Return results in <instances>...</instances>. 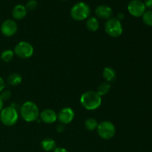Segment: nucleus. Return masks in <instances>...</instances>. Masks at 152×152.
I'll return each mask as SVG.
<instances>
[{"instance_id":"12","label":"nucleus","mask_w":152,"mask_h":152,"mask_svg":"<svg viewBox=\"0 0 152 152\" xmlns=\"http://www.w3.org/2000/svg\"><path fill=\"white\" fill-rule=\"evenodd\" d=\"M96 15L99 18L102 19H111L113 15V10L111 7L105 4H101L96 8L95 10Z\"/></svg>"},{"instance_id":"16","label":"nucleus","mask_w":152,"mask_h":152,"mask_svg":"<svg viewBox=\"0 0 152 152\" xmlns=\"http://www.w3.org/2000/svg\"><path fill=\"white\" fill-rule=\"evenodd\" d=\"M99 21L96 18L92 17L88 18L86 21V28H88V30L91 32H95V31H97L99 29Z\"/></svg>"},{"instance_id":"28","label":"nucleus","mask_w":152,"mask_h":152,"mask_svg":"<svg viewBox=\"0 0 152 152\" xmlns=\"http://www.w3.org/2000/svg\"><path fill=\"white\" fill-rule=\"evenodd\" d=\"M124 17H125V15L123 14V13H119L117 16V19H118V20H120V22H121V20H123V19H124Z\"/></svg>"},{"instance_id":"3","label":"nucleus","mask_w":152,"mask_h":152,"mask_svg":"<svg viewBox=\"0 0 152 152\" xmlns=\"http://www.w3.org/2000/svg\"><path fill=\"white\" fill-rule=\"evenodd\" d=\"M19 120V114L16 108L13 106L3 108L0 112V120L6 126H13Z\"/></svg>"},{"instance_id":"8","label":"nucleus","mask_w":152,"mask_h":152,"mask_svg":"<svg viewBox=\"0 0 152 152\" xmlns=\"http://www.w3.org/2000/svg\"><path fill=\"white\" fill-rule=\"evenodd\" d=\"M128 10L131 15L135 17L142 16L145 11V4L140 0H132L128 5Z\"/></svg>"},{"instance_id":"23","label":"nucleus","mask_w":152,"mask_h":152,"mask_svg":"<svg viewBox=\"0 0 152 152\" xmlns=\"http://www.w3.org/2000/svg\"><path fill=\"white\" fill-rule=\"evenodd\" d=\"M10 96H11V92L8 90L2 91L1 92V95H0V98L2 99L3 102L8 100L10 98Z\"/></svg>"},{"instance_id":"21","label":"nucleus","mask_w":152,"mask_h":152,"mask_svg":"<svg viewBox=\"0 0 152 152\" xmlns=\"http://www.w3.org/2000/svg\"><path fill=\"white\" fill-rule=\"evenodd\" d=\"M143 22L148 26H152V10H147L142 14Z\"/></svg>"},{"instance_id":"5","label":"nucleus","mask_w":152,"mask_h":152,"mask_svg":"<svg viewBox=\"0 0 152 152\" xmlns=\"http://www.w3.org/2000/svg\"><path fill=\"white\" fill-rule=\"evenodd\" d=\"M105 29L108 35L114 38L120 37L123 31L121 22L117 18H111L108 19L105 25Z\"/></svg>"},{"instance_id":"18","label":"nucleus","mask_w":152,"mask_h":152,"mask_svg":"<svg viewBox=\"0 0 152 152\" xmlns=\"http://www.w3.org/2000/svg\"><path fill=\"white\" fill-rule=\"evenodd\" d=\"M98 125H99V123H97L96 120H95L94 118H92V117L88 118L84 123L85 128L86 129V130L89 131V132H93V131L96 130Z\"/></svg>"},{"instance_id":"26","label":"nucleus","mask_w":152,"mask_h":152,"mask_svg":"<svg viewBox=\"0 0 152 152\" xmlns=\"http://www.w3.org/2000/svg\"><path fill=\"white\" fill-rule=\"evenodd\" d=\"M144 4H145V7H147V8H152V0H145Z\"/></svg>"},{"instance_id":"25","label":"nucleus","mask_w":152,"mask_h":152,"mask_svg":"<svg viewBox=\"0 0 152 152\" xmlns=\"http://www.w3.org/2000/svg\"><path fill=\"white\" fill-rule=\"evenodd\" d=\"M4 87H5V83H4V80L0 77V93L4 90Z\"/></svg>"},{"instance_id":"6","label":"nucleus","mask_w":152,"mask_h":152,"mask_svg":"<svg viewBox=\"0 0 152 152\" xmlns=\"http://www.w3.org/2000/svg\"><path fill=\"white\" fill-rule=\"evenodd\" d=\"M99 136L103 140H110L116 134V128L113 123L110 121H102L98 125L96 129Z\"/></svg>"},{"instance_id":"2","label":"nucleus","mask_w":152,"mask_h":152,"mask_svg":"<svg viewBox=\"0 0 152 152\" xmlns=\"http://www.w3.org/2000/svg\"><path fill=\"white\" fill-rule=\"evenodd\" d=\"M39 109L37 104L32 101L24 102L20 109L21 117L28 123L35 122L39 118Z\"/></svg>"},{"instance_id":"7","label":"nucleus","mask_w":152,"mask_h":152,"mask_svg":"<svg viewBox=\"0 0 152 152\" xmlns=\"http://www.w3.org/2000/svg\"><path fill=\"white\" fill-rule=\"evenodd\" d=\"M13 52H14V54H16L18 57L25 59L33 56L34 50L31 44H30L28 42L22 41L15 46Z\"/></svg>"},{"instance_id":"10","label":"nucleus","mask_w":152,"mask_h":152,"mask_svg":"<svg viewBox=\"0 0 152 152\" xmlns=\"http://www.w3.org/2000/svg\"><path fill=\"white\" fill-rule=\"evenodd\" d=\"M18 30L17 24L11 19H7L1 25V32L4 36L7 37L15 35Z\"/></svg>"},{"instance_id":"27","label":"nucleus","mask_w":152,"mask_h":152,"mask_svg":"<svg viewBox=\"0 0 152 152\" xmlns=\"http://www.w3.org/2000/svg\"><path fill=\"white\" fill-rule=\"evenodd\" d=\"M53 152H68V150L65 149V148L59 147V148H55V149L53 150Z\"/></svg>"},{"instance_id":"11","label":"nucleus","mask_w":152,"mask_h":152,"mask_svg":"<svg viewBox=\"0 0 152 152\" xmlns=\"http://www.w3.org/2000/svg\"><path fill=\"white\" fill-rule=\"evenodd\" d=\"M40 120L46 124H52L57 120V114L53 110L47 108L39 114Z\"/></svg>"},{"instance_id":"15","label":"nucleus","mask_w":152,"mask_h":152,"mask_svg":"<svg viewBox=\"0 0 152 152\" xmlns=\"http://www.w3.org/2000/svg\"><path fill=\"white\" fill-rule=\"evenodd\" d=\"M41 145L45 151H53L56 148V142L51 138H45L42 141Z\"/></svg>"},{"instance_id":"1","label":"nucleus","mask_w":152,"mask_h":152,"mask_svg":"<svg viewBox=\"0 0 152 152\" xmlns=\"http://www.w3.org/2000/svg\"><path fill=\"white\" fill-rule=\"evenodd\" d=\"M80 103L86 110L94 111L100 107L102 104V96H99L96 91H88L82 94Z\"/></svg>"},{"instance_id":"9","label":"nucleus","mask_w":152,"mask_h":152,"mask_svg":"<svg viewBox=\"0 0 152 152\" xmlns=\"http://www.w3.org/2000/svg\"><path fill=\"white\" fill-rule=\"evenodd\" d=\"M74 116L75 114L74 110L69 107H65L59 111V114H57V120L61 124L67 125L73 121Z\"/></svg>"},{"instance_id":"22","label":"nucleus","mask_w":152,"mask_h":152,"mask_svg":"<svg viewBox=\"0 0 152 152\" xmlns=\"http://www.w3.org/2000/svg\"><path fill=\"white\" fill-rule=\"evenodd\" d=\"M37 1L36 0H30L27 2L25 7L28 10H34L37 8Z\"/></svg>"},{"instance_id":"14","label":"nucleus","mask_w":152,"mask_h":152,"mask_svg":"<svg viewBox=\"0 0 152 152\" xmlns=\"http://www.w3.org/2000/svg\"><path fill=\"white\" fill-rule=\"evenodd\" d=\"M102 76L107 83H113L117 79V72L111 67H105L102 71Z\"/></svg>"},{"instance_id":"24","label":"nucleus","mask_w":152,"mask_h":152,"mask_svg":"<svg viewBox=\"0 0 152 152\" xmlns=\"http://www.w3.org/2000/svg\"><path fill=\"white\" fill-rule=\"evenodd\" d=\"M64 131H65V125L60 123L58 126H56V132H59V133H62Z\"/></svg>"},{"instance_id":"13","label":"nucleus","mask_w":152,"mask_h":152,"mask_svg":"<svg viewBox=\"0 0 152 152\" xmlns=\"http://www.w3.org/2000/svg\"><path fill=\"white\" fill-rule=\"evenodd\" d=\"M28 10L26 9L25 6L22 5V4H17L13 7L12 10V16L15 19L20 20V19H24L27 15Z\"/></svg>"},{"instance_id":"19","label":"nucleus","mask_w":152,"mask_h":152,"mask_svg":"<svg viewBox=\"0 0 152 152\" xmlns=\"http://www.w3.org/2000/svg\"><path fill=\"white\" fill-rule=\"evenodd\" d=\"M110 89H111V84L107 82H104L98 86L96 92L99 96H102L104 95H106L110 91Z\"/></svg>"},{"instance_id":"29","label":"nucleus","mask_w":152,"mask_h":152,"mask_svg":"<svg viewBox=\"0 0 152 152\" xmlns=\"http://www.w3.org/2000/svg\"><path fill=\"white\" fill-rule=\"evenodd\" d=\"M3 105H4V102H3L2 99L0 98V112H1V110L3 109Z\"/></svg>"},{"instance_id":"17","label":"nucleus","mask_w":152,"mask_h":152,"mask_svg":"<svg viewBox=\"0 0 152 152\" xmlns=\"http://www.w3.org/2000/svg\"><path fill=\"white\" fill-rule=\"evenodd\" d=\"M22 77L20 74L17 73H13L8 76L7 79V82L10 86H17L22 83Z\"/></svg>"},{"instance_id":"4","label":"nucleus","mask_w":152,"mask_h":152,"mask_svg":"<svg viewBox=\"0 0 152 152\" xmlns=\"http://www.w3.org/2000/svg\"><path fill=\"white\" fill-rule=\"evenodd\" d=\"M90 13V7L83 1L75 4L71 10V17L76 21H83L88 19Z\"/></svg>"},{"instance_id":"20","label":"nucleus","mask_w":152,"mask_h":152,"mask_svg":"<svg viewBox=\"0 0 152 152\" xmlns=\"http://www.w3.org/2000/svg\"><path fill=\"white\" fill-rule=\"evenodd\" d=\"M14 56V52L12 50H5L1 53V59L3 62H9L13 59Z\"/></svg>"}]
</instances>
